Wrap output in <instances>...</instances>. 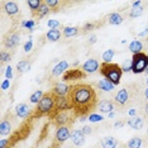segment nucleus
<instances>
[{"label":"nucleus","mask_w":148,"mask_h":148,"mask_svg":"<svg viewBox=\"0 0 148 148\" xmlns=\"http://www.w3.org/2000/svg\"><path fill=\"white\" fill-rule=\"evenodd\" d=\"M67 99L77 118H86L97 108V95L95 89L89 84L71 85Z\"/></svg>","instance_id":"1"},{"label":"nucleus","mask_w":148,"mask_h":148,"mask_svg":"<svg viewBox=\"0 0 148 148\" xmlns=\"http://www.w3.org/2000/svg\"><path fill=\"white\" fill-rule=\"evenodd\" d=\"M56 110V96L52 91L45 92L41 101L37 104L36 110L33 112L32 118H41V116H49L55 114Z\"/></svg>","instance_id":"2"},{"label":"nucleus","mask_w":148,"mask_h":148,"mask_svg":"<svg viewBox=\"0 0 148 148\" xmlns=\"http://www.w3.org/2000/svg\"><path fill=\"white\" fill-rule=\"evenodd\" d=\"M100 73L104 76V79L109 80L113 85H119L120 84V79L123 75V70L118 63H105L103 62L100 65Z\"/></svg>","instance_id":"3"},{"label":"nucleus","mask_w":148,"mask_h":148,"mask_svg":"<svg viewBox=\"0 0 148 148\" xmlns=\"http://www.w3.org/2000/svg\"><path fill=\"white\" fill-rule=\"evenodd\" d=\"M77 119V115L73 113V110H63V112H58L51 118L53 120V124L58 127H71L73 122Z\"/></svg>","instance_id":"4"},{"label":"nucleus","mask_w":148,"mask_h":148,"mask_svg":"<svg viewBox=\"0 0 148 148\" xmlns=\"http://www.w3.org/2000/svg\"><path fill=\"white\" fill-rule=\"evenodd\" d=\"M148 69V55L144 52L133 55L132 57V72L142 73Z\"/></svg>","instance_id":"5"},{"label":"nucleus","mask_w":148,"mask_h":148,"mask_svg":"<svg viewBox=\"0 0 148 148\" xmlns=\"http://www.w3.org/2000/svg\"><path fill=\"white\" fill-rule=\"evenodd\" d=\"M3 43H4V46L9 49L15 48V47H18L19 43H21V34H19L18 32H13L5 37Z\"/></svg>","instance_id":"6"},{"label":"nucleus","mask_w":148,"mask_h":148,"mask_svg":"<svg viewBox=\"0 0 148 148\" xmlns=\"http://www.w3.org/2000/svg\"><path fill=\"white\" fill-rule=\"evenodd\" d=\"M86 73L80 69H73V70H67L63 73V81H73V80H80V79H85Z\"/></svg>","instance_id":"7"},{"label":"nucleus","mask_w":148,"mask_h":148,"mask_svg":"<svg viewBox=\"0 0 148 148\" xmlns=\"http://www.w3.org/2000/svg\"><path fill=\"white\" fill-rule=\"evenodd\" d=\"M71 133L72 132H70V127H58L55 134V140L60 144H62L71 137Z\"/></svg>","instance_id":"8"},{"label":"nucleus","mask_w":148,"mask_h":148,"mask_svg":"<svg viewBox=\"0 0 148 148\" xmlns=\"http://www.w3.org/2000/svg\"><path fill=\"white\" fill-rule=\"evenodd\" d=\"M63 110H72L71 109V104H70V100L67 99V96H56V110H55V114L58 113V112H63ZM55 114H53V115H55ZM51 118H49V119H51Z\"/></svg>","instance_id":"9"},{"label":"nucleus","mask_w":148,"mask_h":148,"mask_svg":"<svg viewBox=\"0 0 148 148\" xmlns=\"http://www.w3.org/2000/svg\"><path fill=\"white\" fill-rule=\"evenodd\" d=\"M71 90V86L67 85L66 82H57L55 86L52 87L51 91L55 94V96H67Z\"/></svg>","instance_id":"10"},{"label":"nucleus","mask_w":148,"mask_h":148,"mask_svg":"<svg viewBox=\"0 0 148 148\" xmlns=\"http://www.w3.org/2000/svg\"><path fill=\"white\" fill-rule=\"evenodd\" d=\"M114 101H115V104L119 106L127 105V103L129 101V91H128V89L119 90V91L116 92L115 97H114Z\"/></svg>","instance_id":"11"},{"label":"nucleus","mask_w":148,"mask_h":148,"mask_svg":"<svg viewBox=\"0 0 148 148\" xmlns=\"http://www.w3.org/2000/svg\"><path fill=\"white\" fill-rule=\"evenodd\" d=\"M99 67H100V65H99V62H97V60L90 58L82 65L81 70L85 73H94V72H96L97 70H99Z\"/></svg>","instance_id":"12"},{"label":"nucleus","mask_w":148,"mask_h":148,"mask_svg":"<svg viewBox=\"0 0 148 148\" xmlns=\"http://www.w3.org/2000/svg\"><path fill=\"white\" fill-rule=\"evenodd\" d=\"M3 10H4L9 16H13L19 13V6L15 1H3Z\"/></svg>","instance_id":"13"},{"label":"nucleus","mask_w":148,"mask_h":148,"mask_svg":"<svg viewBox=\"0 0 148 148\" xmlns=\"http://www.w3.org/2000/svg\"><path fill=\"white\" fill-rule=\"evenodd\" d=\"M32 113H33L32 109L27 105V104H18V105L15 106V114L18 118L25 119V118H28Z\"/></svg>","instance_id":"14"},{"label":"nucleus","mask_w":148,"mask_h":148,"mask_svg":"<svg viewBox=\"0 0 148 148\" xmlns=\"http://www.w3.org/2000/svg\"><path fill=\"white\" fill-rule=\"evenodd\" d=\"M71 139H72V143L75 144V146H77V147L82 146V144L85 143V136H84V133L81 132V129L72 130Z\"/></svg>","instance_id":"15"},{"label":"nucleus","mask_w":148,"mask_h":148,"mask_svg":"<svg viewBox=\"0 0 148 148\" xmlns=\"http://www.w3.org/2000/svg\"><path fill=\"white\" fill-rule=\"evenodd\" d=\"M97 109L101 113H112L114 110V103L110 101V100H101L99 104H97Z\"/></svg>","instance_id":"16"},{"label":"nucleus","mask_w":148,"mask_h":148,"mask_svg":"<svg viewBox=\"0 0 148 148\" xmlns=\"http://www.w3.org/2000/svg\"><path fill=\"white\" fill-rule=\"evenodd\" d=\"M69 62L67 61H61L60 63H57V65L53 67V70H52V76H60V75H62L63 72H66L67 71V69H69Z\"/></svg>","instance_id":"17"},{"label":"nucleus","mask_w":148,"mask_h":148,"mask_svg":"<svg viewBox=\"0 0 148 148\" xmlns=\"http://www.w3.org/2000/svg\"><path fill=\"white\" fill-rule=\"evenodd\" d=\"M12 122L10 120H6V119H3L1 120V124H0V136L4 137V136H9L12 133Z\"/></svg>","instance_id":"18"},{"label":"nucleus","mask_w":148,"mask_h":148,"mask_svg":"<svg viewBox=\"0 0 148 148\" xmlns=\"http://www.w3.org/2000/svg\"><path fill=\"white\" fill-rule=\"evenodd\" d=\"M127 124L130 128H133V129H142L144 125V119L140 116H134V118H130L127 122Z\"/></svg>","instance_id":"19"},{"label":"nucleus","mask_w":148,"mask_h":148,"mask_svg":"<svg viewBox=\"0 0 148 148\" xmlns=\"http://www.w3.org/2000/svg\"><path fill=\"white\" fill-rule=\"evenodd\" d=\"M16 69H18V73L22 75V73H25L31 70V62L28 60H22L21 62L16 63Z\"/></svg>","instance_id":"20"},{"label":"nucleus","mask_w":148,"mask_h":148,"mask_svg":"<svg viewBox=\"0 0 148 148\" xmlns=\"http://www.w3.org/2000/svg\"><path fill=\"white\" fill-rule=\"evenodd\" d=\"M51 13V9H49V6L46 4L45 1H43V4L41 5V8L37 10V13L34 15H33V18H38V19H41V18H43V16H46L47 14H49Z\"/></svg>","instance_id":"21"},{"label":"nucleus","mask_w":148,"mask_h":148,"mask_svg":"<svg viewBox=\"0 0 148 148\" xmlns=\"http://www.w3.org/2000/svg\"><path fill=\"white\" fill-rule=\"evenodd\" d=\"M108 21L112 25H119L123 23V16L119 14V13H112L109 16H108Z\"/></svg>","instance_id":"22"},{"label":"nucleus","mask_w":148,"mask_h":148,"mask_svg":"<svg viewBox=\"0 0 148 148\" xmlns=\"http://www.w3.org/2000/svg\"><path fill=\"white\" fill-rule=\"evenodd\" d=\"M97 86H99V89L103 90V91H112V90H114V87H115V85H113V84L106 79L100 80L99 84H97Z\"/></svg>","instance_id":"23"},{"label":"nucleus","mask_w":148,"mask_h":148,"mask_svg":"<svg viewBox=\"0 0 148 148\" xmlns=\"http://www.w3.org/2000/svg\"><path fill=\"white\" fill-rule=\"evenodd\" d=\"M46 37L49 42H57L61 38V32H60L58 29H49V31L47 32Z\"/></svg>","instance_id":"24"},{"label":"nucleus","mask_w":148,"mask_h":148,"mask_svg":"<svg viewBox=\"0 0 148 148\" xmlns=\"http://www.w3.org/2000/svg\"><path fill=\"white\" fill-rule=\"evenodd\" d=\"M142 48H143V45L140 41H137L134 39L133 42H130L129 45V51L133 53V55H137V53H140L142 52Z\"/></svg>","instance_id":"25"},{"label":"nucleus","mask_w":148,"mask_h":148,"mask_svg":"<svg viewBox=\"0 0 148 148\" xmlns=\"http://www.w3.org/2000/svg\"><path fill=\"white\" fill-rule=\"evenodd\" d=\"M43 4V1L42 0H28L27 1V5L29 6V9H31V12H32V15H34L37 10H38L39 8H41V5Z\"/></svg>","instance_id":"26"},{"label":"nucleus","mask_w":148,"mask_h":148,"mask_svg":"<svg viewBox=\"0 0 148 148\" xmlns=\"http://www.w3.org/2000/svg\"><path fill=\"white\" fill-rule=\"evenodd\" d=\"M118 144V140L114 137H105L101 140V146L104 148H115Z\"/></svg>","instance_id":"27"},{"label":"nucleus","mask_w":148,"mask_h":148,"mask_svg":"<svg viewBox=\"0 0 148 148\" xmlns=\"http://www.w3.org/2000/svg\"><path fill=\"white\" fill-rule=\"evenodd\" d=\"M79 32H80V28L79 27H65L63 28V36L65 37H75L79 34Z\"/></svg>","instance_id":"28"},{"label":"nucleus","mask_w":148,"mask_h":148,"mask_svg":"<svg viewBox=\"0 0 148 148\" xmlns=\"http://www.w3.org/2000/svg\"><path fill=\"white\" fill-rule=\"evenodd\" d=\"M45 3L49 6L51 12H56V10H58L60 6L66 4L65 1H60V0H45Z\"/></svg>","instance_id":"29"},{"label":"nucleus","mask_w":148,"mask_h":148,"mask_svg":"<svg viewBox=\"0 0 148 148\" xmlns=\"http://www.w3.org/2000/svg\"><path fill=\"white\" fill-rule=\"evenodd\" d=\"M43 95H45V92L42 91V90H37L36 92H33L31 97H29V100H31L32 104H38L39 101H41V99L43 97Z\"/></svg>","instance_id":"30"},{"label":"nucleus","mask_w":148,"mask_h":148,"mask_svg":"<svg viewBox=\"0 0 148 148\" xmlns=\"http://www.w3.org/2000/svg\"><path fill=\"white\" fill-rule=\"evenodd\" d=\"M13 57V53L9 52V51H1L0 52V62L1 65H4L5 62H9Z\"/></svg>","instance_id":"31"},{"label":"nucleus","mask_w":148,"mask_h":148,"mask_svg":"<svg viewBox=\"0 0 148 148\" xmlns=\"http://www.w3.org/2000/svg\"><path fill=\"white\" fill-rule=\"evenodd\" d=\"M114 55H115V52H114V49H106L105 52L103 53V61L105 63H110L113 60Z\"/></svg>","instance_id":"32"},{"label":"nucleus","mask_w":148,"mask_h":148,"mask_svg":"<svg viewBox=\"0 0 148 148\" xmlns=\"http://www.w3.org/2000/svg\"><path fill=\"white\" fill-rule=\"evenodd\" d=\"M140 146H142V139L139 137H133L128 142V147L129 148H140Z\"/></svg>","instance_id":"33"},{"label":"nucleus","mask_w":148,"mask_h":148,"mask_svg":"<svg viewBox=\"0 0 148 148\" xmlns=\"http://www.w3.org/2000/svg\"><path fill=\"white\" fill-rule=\"evenodd\" d=\"M143 14V8L142 6H133L130 9V13H129V16L130 18H137V16H140Z\"/></svg>","instance_id":"34"},{"label":"nucleus","mask_w":148,"mask_h":148,"mask_svg":"<svg viewBox=\"0 0 148 148\" xmlns=\"http://www.w3.org/2000/svg\"><path fill=\"white\" fill-rule=\"evenodd\" d=\"M120 67H122L123 72H129V71H132V60H128V61H125Z\"/></svg>","instance_id":"35"},{"label":"nucleus","mask_w":148,"mask_h":148,"mask_svg":"<svg viewBox=\"0 0 148 148\" xmlns=\"http://www.w3.org/2000/svg\"><path fill=\"white\" fill-rule=\"evenodd\" d=\"M87 119H89L90 122H92V123H96V122H100V120H103V116L99 115V114L91 113L89 116H87Z\"/></svg>","instance_id":"36"},{"label":"nucleus","mask_w":148,"mask_h":148,"mask_svg":"<svg viewBox=\"0 0 148 148\" xmlns=\"http://www.w3.org/2000/svg\"><path fill=\"white\" fill-rule=\"evenodd\" d=\"M95 27H96V23H86L82 28V32L84 33L90 32V31H92V29H95Z\"/></svg>","instance_id":"37"},{"label":"nucleus","mask_w":148,"mask_h":148,"mask_svg":"<svg viewBox=\"0 0 148 148\" xmlns=\"http://www.w3.org/2000/svg\"><path fill=\"white\" fill-rule=\"evenodd\" d=\"M47 24H48V27H49L51 29H58L60 25H61L58 21H53V19H52V21H48V23H47Z\"/></svg>","instance_id":"38"},{"label":"nucleus","mask_w":148,"mask_h":148,"mask_svg":"<svg viewBox=\"0 0 148 148\" xmlns=\"http://www.w3.org/2000/svg\"><path fill=\"white\" fill-rule=\"evenodd\" d=\"M81 132L84 133V136H89V134H91L92 132V129H91V127H89V125H85L81 129Z\"/></svg>","instance_id":"39"},{"label":"nucleus","mask_w":148,"mask_h":148,"mask_svg":"<svg viewBox=\"0 0 148 148\" xmlns=\"http://www.w3.org/2000/svg\"><path fill=\"white\" fill-rule=\"evenodd\" d=\"M23 27H25V28L31 29V31H33V27H34V22L33 21H29V22H23Z\"/></svg>","instance_id":"40"},{"label":"nucleus","mask_w":148,"mask_h":148,"mask_svg":"<svg viewBox=\"0 0 148 148\" xmlns=\"http://www.w3.org/2000/svg\"><path fill=\"white\" fill-rule=\"evenodd\" d=\"M5 76H6V80H12V77H13V72H12V67H10V66H9L8 69H6Z\"/></svg>","instance_id":"41"},{"label":"nucleus","mask_w":148,"mask_h":148,"mask_svg":"<svg viewBox=\"0 0 148 148\" xmlns=\"http://www.w3.org/2000/svg\"><path fill=\"white\" fill-rule=\"evenodd\" d=\"M32 46H33L32 41H28V42H27L25 45H24V51H25V52H29V51L32 49Z\"/></svg>","instance_id":"42"},{"label":"nucleus","mask_w":148,"mask_h":148,"mask_svg":"<svg viewBox=\"0 0 148 148\" xmlns=\"http://www.w3.org/2000/svg\"><path fill=\"white\" fill-rule=\"evenodd\" d=\"M9 86H10V82H9V80H4V82L1 84V89L3 90H6Z\"/></svg>","instance_id":"43"},{"label":"nucleus","mask_w":148,"mask_h":148,"mask_svg":"<svg viewBox=\"0 0 148 148\" xmlns=\"http://www.w3.org/2000/svg\"><path fill=\"white\" fill-rule=\"evenodd\" d=\"M60 147H61V144H60L58 142H56V140H55V142H53V143H52L48 148H60Z\"/></svg>","instance_id":"44"},{"label":"nucleus","mask_w":148,"mask_h":148,"mask_svg":"<svg viewBox=\"0 0 148 148\" xmlns=\"http://www.w3.org/2000/svg\"><path fill=\"white\" fill-rule=\"evenodd\" d=\"M96 42V36H91V37H90V41H89V43H90V45H94V43H95Z\"/></svg>","instance_id":"45"},{"label":"nucleus","mask_w":148,"mask_h":148,"mask_svg":"<svg viewBox=\"0 0 148 148\" xmlns=\"http://www.w3.org/2000/svg\"><path fill=\"white\" fill-rule=\"evenodd\" d=\"M123 125H124V123H123V122H116V123H115V127H116V128L123 127Z\"/></svg>","instance_id":"46"},{"label":"nucleus","mask_w":148,"mask_h":148,"mask_svg":"<svg viewBox=\"0 0 148 148\" xmlns=\"http://www.w3.org/2000/svg\"><path fill=\"white\" fill-rule=\"evenodd\" d=\"M144 114H146V116H148V104H146V106H144Z\"/></svg>","instance_id":"47"},{"label":"nucleus","mask_w":148,"mask_h":148,"mask_svg":"<svg viewBox=\"0 0 148 148\" xmlns=\"http://www.w3.org/2000/svg\"><path fill=\"white\" fill-rule=\"evenodd\" d=\"M133 6H140V1H134L133 3Z\"/></svg>","instance_id":"48"},{"label":"nucleus","mask_w":148,"mask_h":148,"mask_svg":"<svg viewBox=\"0 0 148 148\" xmlns=\"http://www.w3.org/2000/svg\"><path fill=\"white\" fill-rule=\"evenodd\" d=\"M144 96H146V99L148 100V87H147L146 90H144Z\"/></svg>","instance_id":"49"},{"label":"nucleus","mask_w":148,"mask_h":148,"mask_svg":"<svg viewBox=\"0 0 148 148\" xmlns=\"http://www.w3.org/2000/svg\"><path fill=\"white\" fill-rule=\"evenodd\" d=\"M147 33H148V29H146V31H144V32H142V33H139V36H146Z\"/></svg>","instance_id":"50"},{"label":"nucleus","mask_w":148,"mask_h":148,"mask_svg":"<svg viewBox=\"0 0 148 148\" xmlns=\"http://www.w3.org/2000/svg\"><path fill=\"white\" fill-rule=\"evenodd\" d=\"M136 114V110H129V115H134Z\"/></svg>","instance_id":"51"},{"label":"nucleus","mask_w":148,"mask_h":148,"mask_svg":"<svg viewBox=\"0 0 148 148\" xmlns=\"http://www.w3.org/2000/svg\"><path fill=\"white\" fill-rule=\"evenodd\" d=\"M65 148H71V147H65Z\"/></svg>","instance_id":"52"},{"label":"nucleus","mask_w":148,"mask_h":148,"mask_svg":"<svg viewBox=\"0 0 148 148\" xmlns=\"http://www.w3.org/2000/svg\"><path fill=\"white\" fill-rule=\"evenodd\" d=\"M147 85H148V80H147Z\"/></svg>","instance_id":"53"},{"label":"nucleus","mask_w":148,"mask_h":148,"mask_svg":"<svg viewBox=\"0 0 148 148\" xmlns=\"http://www.w3.org/2000/svg\"><path fill=\"white\" fill-rule=\"evenodd\" d=\"M147 133H148V130H147Z\"/></svg>","instance_id":"54"},{"label":"nucleus","mask_w":148,"mask_h":148,"mask_svg":"<svg viewBox=\"0 0 148 148\" xmlns=\"http://www.w3.org/2000/svg\"><path fill=\"white\" fill-rule=\"evenodd\" d=\"M147 55H148V53H147Z\"/></svg>","instance_id":"55"},{"label":"nucleus","mask_w":148,"mask_h":148,"mask_svg":"<svg viewBox=\"0 0 148 148\" xmlns=\"http://www.w3.org/2000/svg\"><path fill=\"white\" fill-rule=\"evenodd\" d=\"M147 39H148V38H147Z\"/></svg>","instance_id":"56"}]
</instances>
